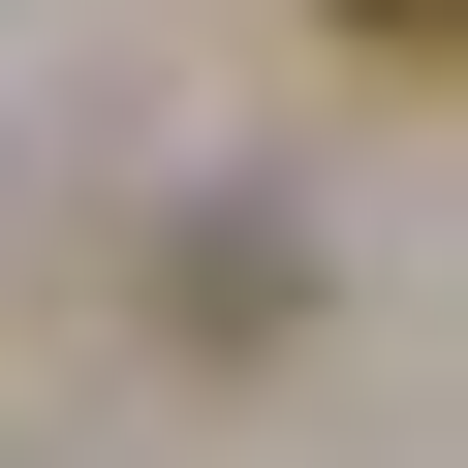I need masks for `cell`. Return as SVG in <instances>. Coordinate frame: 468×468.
Here are the masks:
<instances>
[{
    "label": "cell",
    "mask_w": 468,
    "mask_h": 468,
    "mask_svg": "<svg viewBox=\"0 0 468 468\" xmlns=\"http://www.w3.org/2000/svg\"><path fill=\"white\" fill-rule=\"evenodd\" d=\"M344 63H437V0H344Z\"/></svg>",
    "instance_id": "1"
}]
</instances>
